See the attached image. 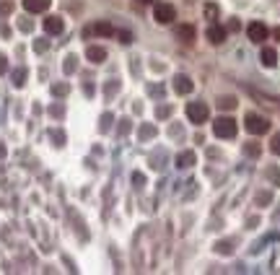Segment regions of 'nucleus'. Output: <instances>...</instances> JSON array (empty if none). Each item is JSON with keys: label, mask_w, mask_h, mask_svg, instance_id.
Here are the masks:
<instances>
[{"label": "nucleus", "mask_w": 280, "mask_h": 275, "mask_svg": "<svg viewBox=\"0 0 280 275\" xmlns=\"http://www.w3.org/2000/svg\"><path fill=\"white\" fill-rule=\"evenodd\" d=\"M215 249H218V252H223V254H228V252H231V244H228V241H218V244H215Z\"/></svg>", "instance_id": "412c9836"}, {"label": "nucleus", "mask_w": 280, "mask_h": 275, "mask_svg": "<svg viewBox=\"0 0 280 275\" xmlns=\"http://www.w3.org/2000/svg\"><path fill=\"white\" fill-rule=\"evenodd\" d=\"M257 203H270V192H259L257 195Z\"/></svg>", "instance_id": "a878e982"}, {"label": "nucleus", "mask_w": 280, "mask_h": 275, "mask_svg": "<svg viewBox=\"0 0 280 275\" xmlns=\"http://www.w3.org/2000/svg\"><path fill=\"white\" fill-rule=\"evenodd\" d=\"M91 32L96 34V37H114L117 29L109 24V21H99V24H93V26H91Z\"/></svg>", "instance_id": "1a4fd4ad"}, {"label": "nucleus", "mask_w": 280, "mask_h": 275, "mask_svg": "<svg viewBox=\"0 0 280 275\" xmlns=\"http://www.w3.org/2000/svg\"><path fill=\"white\" fill-rule=\"evenodd\" d=\"M236 119H233V117H218L215 122H213V132L218 135V138H226V141H228V138H236Z\"/></svg>", "instance_id": "f257e3e1"}, {"label": "nucleus", "mask_w": 280, "mask_h": 275, "mask_svg": "<svg viewBox=\"0 0 280 275\" xmlns=\"http://www.w3.org/2000/svg\"><path fill=\"white\" fill-rule=\"evenodd\" d=\"M210 109L202 101H192V104H187V117H190V122H195V125H202V122L208 119Z\"/></svg>", "instance_id": "20e7f679"}, {"label": "nucleus", "mask_w": 280, "mask_h": 275, "mask_svg": "<svg viewBox=\"0 0 280 275\" xmlns=\"http://www.w3.org/2000/svg\"><path fill=\"white\" fill-rule=\"evenodd\" d=\"M3 154H6V148H3V146H0V156H3Z\"/></svg>", "instance_id": "473e14b6"}, {"label": "nucleus", "mask_w": 280, "mask_h": 275, "mask_svg": "<svg viewBox=\"0 0 280 275\" xmlns=\"http://www.w3.org/2000/svg\"><path fill=\"white\" fill-rule=\"evenodd\" d=\"M218 106H221V109H233V106H236V99L233 96H221L218 99Z\"/></svg>", "instance_id": "dca6fc26"}, {"label": "nucleus", "mask_w": 280, "mask_h": 275, "mask_svg": "<svg viewBox=\"0 0 280 275\" xmlns=\"http://www.w3.org/2000/svg\"><path fill=\"white\" fill-rule=\"evenodd\" d=\"M156 114H159V117H166V114H169V106H161V109L156 112Z\"/></svg>", "instance_id": "c85d7f7f"}, {"label": "nucleus", "mask_w": 280, "mask_h": 275, "mask_svg": "<svg viewBox=\"0 0 280 275\" xmlns=\"http://www.w3.org/2000/svg\"><path fill=\"white\" fill-rule=\"evenodd\" d=\"M109 122H112V117L104 114V117H101V130H106V127H109Z\"/></svg>", "instance_id": "bb28decb"}, {"label": "nucleus", "mask_w": 280, "mask_h": 275, "mask_svg": "<svg viewBox=\"0 0 280 275\" xmlns=\"http://www.w3.org/2000/svg\"><path fill=\"white\" fill-rule=\"evenodd\" d=\"M153 19H156V24L166 26V24H171V21L177 19V11H174V6H171V3H156Z\"/></svg>", "instance_id": "7ed1b4c3"}, {"label": "nucleus", "mask_w": 280, "mask_h": 275, "mask_svg": "<svg viewBox=\"0 0 280 275\" xmlns=\"http://www.w3.org/2000/svg\"><path fill=\"white\" fill-rule=\"evenodd\" d=\"M244 127L252 132V135H264V132L270 130V119H267V117H262V114L249 112L246 119H244Z\"/></svg>", "instance_id": "f03ea898"}, {"label": "nucleus", "mask_w": 280, "mask_h": 275, "mask_svg": "<svg viewBox=\"0 0 280 275\" xmlns=\"http://www.w3.org/2000/svg\"><path fill=\"white\" fill-rule=\"evenodd\" d=\"M208 39H210V44H223L226 42V29L218 26V24H213L208 29Z\"/></svg>", "instance_id": "9b49d317"}, {"label": "nucleus", "mask_w": 280, "mask_h": 275, "mask_svg": "<svg viewBox=\"0 0 280 275\" xmlns=\"http://www.w3.org/2000/svg\"><path fill=\"white\" fill-rule=\"evenodd\" d=\"M246 37H249V39H252L254 44H262L264 39H267V37H270V29H267V26H264L262 21H252V24H249V26H246Z\"/></svg>", "instance_id": "39448f33"}, {"label": "nucleus", "mask_w": 280, "mask_h": 275, "mask_svg": "<svg viewBox=\"0 0 280 275\" xmlns=\"http://www.w3.org/2000/svg\"><path fill=\"white\" fill-rule=\"evenodd\" d=\"M270 151L275 156H280V132L277 135H272V141H270Z\"/></svg>", "instance_id": "a211bd4d"}, {"label": "nucleus", "mask_w": 280, "mask_h": 275, "mask_svg": "<svg viewBox=\"0 0 280 275\" xmlns=\"http://www.w3.org/2000/svg\"><path fill=\"white\" fill-rule=\"evenodd\" d=\"M205 16L213 21V19H218V6H213V3H208L205 6Z\"/></svg>", "instance_id": "6ab92c4d"}, {"label": "nucleus", "mask_w": 280, "mask_h": 275, "mask_svg": "<svg viewBox=\"0 0 280 275\" xmlns=\"http://www.w3.org/2000/svg\"><path fill=\"white\" fill-rule=\"evenodd\" d=\"M195 164V154L192 151H184V154L177 156V166H182V169H187V166H192Z\"/></svg>", "instance_id": "4468645a"}, {"label": "nucleus", "mask_w": 280, "mask_h": 275, "mask_svg": "<svg viewBox=\"0 0 280 275\" xmlns=\"http://www.w3.org/2000/svg\"><path fill=\"white\" fill-rule=\"evenodd\" d=\"M13 83L19 86V88H21V86L26 83V70H24V68H19V70L13 73Z\"/></svg>", "instance_id": "f3484780"}, {"label": "nucleus", "mask_w": 280, "mask_h": 275, "mask_svg": "<svg viewBox=\"0 0 280 275\" xmlns=\"http://www.w3.org/2000/svg\"><path fill=\"white\" fill-rule=\"evenodd\" d=\"M132 182H135V187H143V185H146V177L135 172V174H132Z\"/></svg>", "instance_id": "393cba45"}, {"label": "nucleus", "mask_w": 280, "mask_h": 275, "mask_svg": "<svg viewBox=\"0 0 280 275\" xmlns=\"http://www.w3.org/2000/svg\"><path fill=\"white\" fill-rule=\"evenodd\" d=\"M52 91H55L57 96H65V94H68V86H65V83H60V86H52Z\"/></svg>", "instance_id": "b1692460"}, {"label": "nucleus", "mask_w": 280, "mask_h": 275, "mask_svg": "<svg viewBox=\"0 0 280 275\" xmlns=\"http://www.w3.org/2000/svg\"><path fill=\"white\" fill-rule=\"evenodd\" d=\"M52 0H24V8L29 13H44L47 8H50Z\"/></svg>", "instance_id": "9d476101"}, {"label": "nucleus", "mask_w": 280, "mask_h": 275, "mask_svg": "<svg viewBox=\"0 0 280 275\" xmlns=\"http://www.w3.org/2000/svg\"><path fill=\"white\" fill-rule=\"evenodd\" d=\"M153 132H156V130H153L151 125H146V127H143V135H146V138H148V135H153Z\"/></svg>", "instance_id": "cd10ccee"}, {"label": "nucleus", "mask_w": 280, "mask_h": 275, "mask_svg": "<svg viewBox=\"0 0 280 275\" xmlns=\"http://www.w3.org/2000/svg\"><path fill=\"white\" fill-rule=\"evenodd\" d=\"M75 65H78V63H75V57L70 55V57L65 60V73H73V70H75Z\"/></svg>", "instance_id": "5701e85b"}, {"label": "nucleus", "mask_w": 280, "mask_h": 275, "mask_svg": "<svg viewBox=\"0 0 280 275\" xmlns=\"http://www.w3.org/2000/svg\"><path fill=\"white\" fill-rule=\"evenodd\" d=\"M117 37H119V42H124V44H130L132 42V34L130 32H114Z\"/></svg>", "instance_id": "4be33fe9"}, {"label": "nucleus", "mask_w": 280, "mask_h": 275, "mask_svg": "<svg viewBox=\"0 0 280 275\" xmlns=\"http://www.w3.org/2000/svg\"><path fill=\"white\" fill-rule=\"evenodd\" d=\"M259 60H262V65H264V68H275V65H277V52H275L272 47H262Z\"/></svg>", "instance_id": "f8f14e48"}, {"label": "nucleus", "mask_w": 280, "mask_h": 275, "mask_svg": "<svg viewBox=\"0 0 280 275\" xmlns=\"http://www.w3.org/2000/svg\"><path fill=\"white\" fill-rule=\"evenodd\" d=\"M137 3H143V6H148V3H156V0H137Z\"/></svg>", "instance_id": "7c9ffc66"}, {"label": "nucleus", "mask_w": 280, "mask_h": 275, "mask_svg": "<svg viewBox=\"0 0 280 275\" xmlns=\"http://www.w3.org/2000/svg\"><path fill=\"white\" fill-rule=\"evenodd\" d=\"M86 57L91 60L93 65H99V63H104V60H106V50L104 47H96V44H91V47L86 50Z\"/></svg>", "instance_id": "6e6552de"}, {"label": "nucleus", "mask_w": 280, "mask_h": 275, "mask_svg": "<svg viewBox=\"0 0 280 275\" xmlns=\"http://www.w3.org/2000/svg\"><path fill=\"white\" fill-rule=\"evenodd\" d=\"M62 29H65V24H62L60 16H47V19H44V32H47V34H60Z\"/></svg>", "instance_id": "423d86ee"}, {"label": "nucleus", "mask_w": 280, "mask_h": 275, "mask_svg": "<svg viewBox=\"0 0 280 275\" xmlns=\"http://www.w3.org/2000/svg\"><path fill=\"white\" fill-rule=\"evenodd\" d=\"M177 39H182V42H192V39H195V26H190V24H179V29H177Z\"/></svg>", "instance_id": "ddd939ff"}, {"label": "nucleus", "mask_w": 280, "mask_h": 275, "mask_svg": "<svg viewBox=\"0 0 280 275\" xmlns=\"http://www.w3.org/2000/svg\"><path fill=\"white\" fill-rule=\"evenodd\" d=\"M275 37H277V39H280V29H275Z\"/></svg>", "instance_id": "2f4dec72"}, {"label": "nucleus", "mask_w": 280, "mask_h": 275, "mask_svg": "<svg viewBox=\"0 0 280 275\" xmlns=\"http://www.w3.org/2000/svg\"><path fill=\"white\" fill-rule=\"evenodd\" d=\"M47 47H50V42H47V39H37V42H34V50H37V52H44Z\"/></svg>", "instance_id": "aec40b11"}, {"label": "nucleus", "mask_w": 280, "mask_h": 275, "mask_svg": "<svg viewBox=\"0 0 280 275\" xmlns=\"http://www.w3.org/2000/svg\"><path fill=\"white\" fill-rule=\"evenodd\" d=\"M192 88H195V83L187 78V75H177L174 78V91L177 94H192Z\"/></svg>", "instance_id": "0eeeda50"}, {"label": "nucleus", "mask_w": 280, "mask_h": 275, "mask_svg": "<svg viewBox=\"0 0 280 275\" xmlns=\"http://www.w3.org/2000/svg\"><path fill=\"white\" fill-rule=\"evenodd\" d=\"M6 68H8L6 65V57H0V73H6Z\"/></svg>", "instance_id": "c756f323"}, {"label": "nucleus", "mask_w": 280, "mask_h": 275, "mask_svg": "<svg viewBox=\"0 0 280 275\" xmlns=\"http://www.w3.org/2000/svg\"><path fill=\"white\" fill-rule=\"evenodd\" d=\"M244 154L254 159V156H259V154H262V146H259V143H246V146H244Z\"/></svg>", "instance_id": "2eb2a0df"}]
</instances>
